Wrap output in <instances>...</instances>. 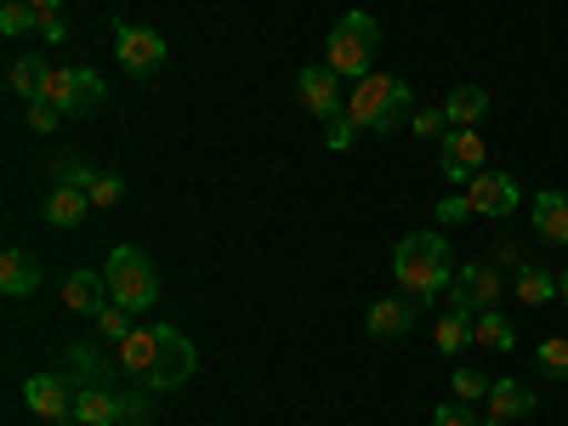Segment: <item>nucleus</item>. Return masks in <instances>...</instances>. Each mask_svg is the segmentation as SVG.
<instances>
[{
    "label": "nucleus",
    "mask_w": 568,
    "mask_h": 426,
    "mask_svg": "<svg viewBox=\"0 0 568 426\" xmlns=\"http://www.w3.org/2000/svg\"><path fill=\"white\" fill-rule=\"evenodd\" d=\"M393 273H398L404 302L433 307L449 284H455V256H449V245H444V233H433V227L404 233L398 251H393Z\"/></svg>",
    "instance_id": "f257e3e1"
},
{
    "label": "nucleus",
    "mask_w": 568,
    "mask_h": 426,
    "mask_svg": "<svg viewBox=\"0 0 568 426\" xmlns=\"http://www.w3.org/2000/svg\"><path fill=\"white\" fill-rule=\"evenodd\" d=\"M347 120H353V125H369V131H382V136H393L398 125L415 120L409 80H398V74H375V69H369L364 80H353Z\"/></svg>",
    "instance_id": "f03ea898"
},
{
    "label": "nucleus",
    "mask_w": 568,
    "mask_h": 426,
    "mask_svg": "<svg viewBox=\"0 0 568 426\" xmlns=\"http://www.w3.org/2000/svg\"><path fill=\"white\" fill-rule=\"evenodd\" d=\"M375 52H382V23H375L369 12L336 18V29H329V40H324V63L336 69L342 80H364Z\"/></svg>",
    "instance_id": "7ed1b4c3"
},
{
    "label": "nucleus",
    "mask_w": 568,
    "mask_h": 426,
    "mask_svg": "<svg viewBox=\"0 0 568 426\" xmlns=\"http://www.w3.org/2000/svg\"><path fill=\"white\" fill-rule=\"evenodd\" d=\"M103 278H109V296H114L120 307H131V313H149V307L160 302V273H154V262L142 256L136 245L109 251Z\"/></svg>",
    "instance_id": "20e7f679"
},
{
    "label": "nucleus",
    "mask_w": 568,
    "mask_h": 426,
    "mask_svg": "<svg viewBox=\"0 0 568 426\" xmlns=\"http://www.w3.org/2000/svg\"><path fill=\"white\" fill-rule=\"evenodd\" d=\"M142 420H149V404L125 398L114 387H80L74 415H69V426H142Z\"/></svg>",
    "instance_id": "39448f33"
},
{
    "label": "nucleus",
    "mask_w": 568,
    "mask_h": 426,
    "mask_svg": "<svg viewBox=\"0 0 568 426\" xmlns=\"http://www.w3.org/2000/svg\"><path fill=\"white\" fill-rule=\"evenodd\" d=\"M154 336H160V353H154V369H149V382H142V387H149V393H171V387H182L187 375H194L200 353L171 324H154Z\"/></svg>",
    "instance_id": "423d86ee"
},
{
    "label": "nucleus",
    "mask_w": 568,
    "mask_h": 426,
    "mask_svg": "<svg viewBox=\"0 0 568 426\" xmlns=\"http://www.w3.org/2000/svg\"><path fill=\"white\" fill-rule=\"evenodd\" d=\"M40 98L58 103L63 114H91V109H103L109 85L91 74V69H52V74H45V91H40Z\"/></svg>",
    "instance_id": "0eeeda50"
},
{
    "label": "nucleus",
    "mask_w": 568,
    "mask_h": 426,
    "mask_svg": "<svg viewBox=\"0 0 568 426\" xmlns=\"http://www.w3.org/2000/svg\"><path fill=\"white\" fill-rule=\"evenodd\" d=\"M74 382H63L58 369H40V375H29L23 382V404L40 415V420H58V426H69V415H74Z\"/></svg>",
    "instance_id": "6e6552de"
},
{
    "label": "nucleus",
    "mask_w": 568,
    "mask_h": 426,
    "mask_svg": "<svg viewBox=\"0 0 568 426\" xmlns=\"http://www.w3.org/2000/svg\"><path fill=\"white\" fill-rule=\"evenodd\" d=\"M165 34L160 29H142V23H120L114 29V58L131 69V74H154L160 63H165Z\"/></svg>",
    "instance_id": "1a4fd4ad"
},
{
    "label": "nucleus",
    "mask_w": 568,
    "mask_h": 426,
    "mask_svg": "<svg viewBox=\"0 0 568 426\" xmlns=\"http://www.w3.org/2000/svg\"><path fill=\"white\" fill-rule=\"evenodd\" d=\"M484 165H489V149H484V136L471 131V125H449V131H444V176L466 187V182L478 176Z\"/></svg>",
    "instance_id": "9d476101"
},
{
    "label": "nucleus",
    "mask_w": 568,
    "mask_h": 426,
    "mask_svg": "<svg viewBox=\"0 0 568 426\" xmlns=\"http://www.w3.org/2000/svg\"><path fill=\"white\" fill-rule=\"evenodd\" d=\"M296 98H302V109L318 114V120H336V114L347 109V103H342V74L329 69V63H313V69L296 74Z\"/></svg>",
    "instance_id": "9b49d317"
},
{
    "label": "nucleus",
    "mask_w": 568,
    "mask_h": 426,
    "mask_svg": "<svg viewBox=\"0 0 568 426\" xmlns=\"http://www.w3.org/2000/svg\"><path fill=\"white\" fill-rule=\"evenodd\" d=\"M449 302H455V307H466V313L495 307V302H500V273H495L489 262H466V267H455Z\"/></svg>",
    "instance_id": "f8f14e48"
},
{
    "label": "nucleus",
    "mask_w": 568,
    "mask_h": 426,
    "mask_svg": "<svg viewBox=\"0 0 568 426\" xmlns=\"http://www.w3.org/2000/svg\"><path fill=\"white\" fill-rule=\"evenodd\" d=\"M466 205H471V216H511L517 211V182L500 176V171H478L466 182Z\"/></svg>",
    "instance_id": "ddd939ff"
},
{
    "label": "nucleus",
    "mask_w": 568,
    "mask_h": 426,
    "mask_svg": "<svg viewBox=\"0 0 568 426\" xmlns=\"http://www.w3.org/2000/svg\"><path fill=\"white\" fill-rule=\"evenodd\" d=\"M109 302H114V296H109V278H103V273H69V278H63V307H69V313L98 318Z\"/></svg>",
    "instance_id": "4468645a"
},
{
    "label": "nucleus",
    "mask_w": 568,
    "mask_h": 426,
    "mask_svg": "<svg viewBox=\"0 0 568 426\" xmlns=\"http://www.w3.org/2000/svg\"><path fill=\"white\" fill-rule=\"evenodd\" d=\"M52 369L63 375V382H74V387H109V364L98 358V347H63Z\"/></svg>",
    "instance_id": "2eb2a0df"
},
{
    "label": "nucleus",
    "mask_w": 568,
    "mask_h": 426,
    "mask_svg": "<svg viewBox=\"0 0 568 426\" xmlns=\"http://www.w3.org/2000/svg\"><path fill=\"white\" fill-rule=\"evenodd\" d=\"M154 353H160V336H154V324H149V329H131V336L120 342V358H114V364L131 375V382H149Z\"/></svg>",
    "instance_id": "dca6fc26"
},
{
    "label": "nucleus",
    "mask_w": 568,
    "mask_h": 426,
    "mask_svg": "<svg viewBox=\"0 0 568 426\" xmlns=\"http://www.w3.org/2000/svg\"><path fill=\"white\" fill-rule=\"evenodd\" d=\"M40 216L52 222V227H80V222L91 216V194H85V187H52Z\"/></svg>",
    "instance_id": "f3484780"
},
{
    "label": "nucleus",
    "mask_w": 568,
    "mask_h": 426,
    "mask_svg": "<svg viewBox=\"0 0 568 426\" xmlns=\"http://www.w3.org/2000/svg\"><path fill=\"white\" fill-rule=\"evenodd\" d=\"M0 291L7 296H34L40 291V262L29 251H7L0 256Z\"/></svg>",
    "instance_id": "a211bd4d"
},
{
    "label": "nucleus",
    "mask_w": 568,
    "mask_h": 426,
    "mask_svg": "<svg viewBox=\"0 0 568 426\" xmlns=\"http://www.w3.org/2000/svg\"><path fill=\"white\" fill-rule=\"evenodd\" d=\"M535 233L551 245H568V200L557 194V187H546V194H535Z\"/></svg>",
    "instance_id": "6ab92c4d"
},
{
    "label": "nucleus",
    "mask_w": 568,
    "mask_h": 426,
    "mask_svg": "<svg viewBox=\"0 0 568 426\" xmlns=\"http://www.w3.org/2000/svg\"><path fill=\"white\" fill-rule=\"evenodd\" d=\"M364 324H369V336H382V342H393V336H404V329L415 324V302H375L369 313H364Z\"/></svg>",
    "instance_id": "aec40b11"
},
{
    "label": "nucleus",
    "mask_w": 568,
    "mask_h": 426,
    "mask_svg": "<svg viewBox=\"0 0 568 426\" xmlns=\"http://www.w3.org/2000/svg\"><path fill=\"white\" fill-rule=\"evenodd\" d=\"M484 114H489V91L484 85H455L444 98V120L449 125H478Z\"/></svg>",
    "instance_id": "412c9836"
},
{
    "label": "nucleus",
    "mask_w": 568,
    "mask_h": 426,
    "mask_svg": "<svg viewBox=\"0 0 568 426\" xmlns=\"http://www.w3.org/2000/svg\"><path fill=\"white\" fill-rule=\"evenodd\" d=\"M471 342L489 347V353H511V347H517V324H511V318H500L495 307H484L478 318H471Z\"/></svg>",
    "instance_id": "4be33fe9"
},
{
    "label": "nucleus",
    "mask_w": 568,
    "mask_h": 426,
    "mask_svg": "<svg viewBox=\"0 0 568 426\" xmlns=\"http://www.w3.org/2000/svg\"><path fill=\"white\" fill-rule=\"evenodd\" d=\"M535 404H540V398H535L524 382H495V387H489V415H495V420L535 415Z\"/></svg>",
    "instance_id": "5701e85b"
},
{
    "label": "nucleus",
    "mask_w": 568,
    "mask_h": 426,
    "mask_svg": "<svg viewBox=\"0 0 568 426\" xmlns=\"http://www.w3.org/2000/svg\"><path fill=\"white\" fill-rule=\"evenodd\" d=\"M45 74H52V69H45L40 58H18L7 69V91H12V98H23V103H34L40 91H45Z\"/></svg>",
    "instance_id": "b1692460"
},
{
    "label": "nucleus",
    "mask_w": 568,
    "mask_h": 426,
    "mask_svg": "<svg viewBox=\"0 0 568 426\" xmlns=\"http://www.w3.org/2000/svg\"><path fill=\"white\" fill-rule=\"evenodd\" d=\"M471 318H478V313H466V307H444V318H438V329H433V336H438V353H460L466 342H471Z\"/></svg>",
    "instance_id": "393cba45"
},
{
    "label": "nucleus",
    "mask_w": 568,
    "mask_h": 426,
    "mask_svg": "<svg viewBox=\"0 0 568 426\" xmlns=\"http://www.w3.org/2000/svg\"><path fill=\"white\" fill-rule=\"evenodd\" d=\"M517 296H524L529 307H540V302H551V296H557V278H551V273H540L535 262H524V267H517Z\"/></svg>",
    "instance_id": "a878e982"
},
{
    "label": "nucleus",
    "mask_w": 568,
    "mask_h": 426,
    "mask_svg": "<svg viewBox=\"0 0 568 426\" xmlns=\"http://www.w3.org/2000/svg\"><path fill=\"white\" fill-rule=\"evenodd\" d=\"M0 34H40V12L29 0H7L0 7Z\"/></svg>",
    "instance_id": "bb28decb"
},
{
    "label": "nucleus",
    "mask_w": 568,
    "mask_h": 426,
    "mask_svg": "<svg viewBox=\"0 0 568 426\" xmlns=\"http://www.w3.org/2000/svg\"><path fill=\"white\" fill-rule=\"evenodd\" d=\"M45 176H52V187H85V194H91V182H98L103 171H91L85 160H52Z\"/></svg>",
    "instance_id": "cd10ccee"
},
{
    "label": "nucleus",
    "mask_w": 568,
    "mask_h": 426,
    "mask_svg": "<svg viewBox=\"0 0 568 426\" xmlns=\"http://www.w3.org/2000/svg\"><path fill=\"white\" fill-rule=\"evenodd\" d=\"M98 336H103V342H114V347H120V342H125V336H131V307H120V302H109V307H103V313H98Z\"/></svg>",
    "instance_id": "c85d7f7f"
},
{
    "label": "nucleus",
    "mask_w": 568,
    "mask_h": 426,
    "mask_svg": "<svg viewBox=\"0 0 568 426\" xmlns=\"http://www.w3.org/2000/svg\"><path fill=\"white\" fill-rule=\"evenodd\" d=\"M535 358H540V369H546V375H557V382H568V342H562V336L540 342V353H535Z\"/></svg>",
    "instance_id": "c756f323"
},
{
    "label": "nucleus",
    "mask_w": 568,
    "mask_h": 426,
    "mask_svg": "<svg viewBox=\"0 0 568 426\" xmlns=\"http://www.w3.org/2000/svg\"><path fill=\"white\" fill-rule=\"evenodd\" d=\"M455 398L460 404H478V398H489V382L478 369H455Z\"/></svg>",
    "instance_id": "7c9ffc66"
},
{
    "label": "nucleus",
    "mask_w": 568,
    "mask_h": 426,
    "mask_svg": "<svg viewBox=\"0 0 568 426\" xmlns=\"http://www.w3.org/2000/svg\"><path fill=\"white\" fill-rule=\"evenodd\" d=\"M63 120H69V114H63L58 103H45V98H34V103H29V131H58Z\"/></svg>",
    "instance_id": "2f4dec72"
},
{
    "label": "nucleus",
    "mask_w": 568,
    "mask_h": 426,
    "mask_svg": "<svg viewBox=\"0 0 568 426\" xmlns=\"http://www.w3.org/2000/svg\"><path fill=\"white\" fill-rule=\"evenodd\" d=\"M120 194H125V182H120V176H98V182H91V211L120 205Z\"/></svg>",
    "instance_id": "473e14b6"
},
{
    "label": "nucleus",
    "mask_w": 568,
    "mask_h": 426,
    "mask_svg": "<svg viewBox=\"0 0 568 426\" xmlns=\"http://www.w3.org/2000/svg\"><path fill=\"white\" fill-rule=\"evenodd\" d=\"M433 426H478V420H471V404H438V415H433Z\"/></svg>",
    "instance_id": "72a5a7b5"
},
{
    "label": "nucleus",
    "mask_w": 568,
    "mask_h": 426,
    "mask_svg": "<svg viewBox=\"0 0 568 426\" xmlns=\"http://www.w3.org/2000/svg\"><path fill=\"white\" fill-rule=\"evenodd\" d=\"M449 120H444V109H415V120H409V131L415 136H438Z\"/></svg>",
    "instance_id": "f704fd0d"
},
{
    "label": "nucleus",
    "mask_w": 568,
    "mask_h": 426,
    "mask_svg": "<svg viewBox=\"0 0 568 426\" xmlns=\"http://www.w3.org/2000/svg\"><path fill=\"white\" fill-rule=\"evenodd\" d=\"M438 216H444V227H455V222H471V205H466V194H449V200H438Z\"/></svg>",
    "instance_id": "c9c22d12"
},
{
    "label": "nucleus",
    "mask_w": 568,
    "mask_h": 426,
    "mask_svg": "<svg viewBox=\"0 0 568 426\" xmlns=\"http://www.w3.org/2000/svg\"><path fill=\"white\" fill-rule=\"evenodd\" d=\"M40 40H69V23L52 12V18H40Z\"/></svg>",
    "instance_id": "e433bc0d"
},
{
    "label": "nucleus",
    "mask_w": 568,
    "mask_h": 426,
    "mask_svg": "<svg viewBox=\"0 0 568 426\" xmlns=\"http://www.w3.org/2000/svg\"><path fill=\"white\" fill-rule=\"evenodd\" d=\"M29 7H34V12H40V18H52V12H58V7H63V0H29Z\"/></svg>",
    "instance_id": "4c0bfd02"
},
{
    "label": "nucleus",
    "mask_w": 568,
    "mask_h": 426,
    "mask_svg": "<svg viewBox=\"0 0 568 426\" xmlns=\"http://www.w3.org/2000/svg\"><path fill=\"white\" fill-rule=\"evenodd\" d=\"M557 296L568 302V267H562V278H557Z\"/></svg>",
    "instance_id": "58836bf2"
},
{
    "label": "nucleus",
    "mask_w": 568,
    "mask_h": 426,
    "mask_svg": "<svg viewBox=\"0 0 568 426\" xmlns=\"http://www.w3.org/2000/svg\"><path fill=\"white\" fill-rule=\"evenodd\" d=\"M484 426H506V420H495V415H489V420H484Z\"/></svg>",
    "instance_id": "ea45409f"
}]
</instances>
